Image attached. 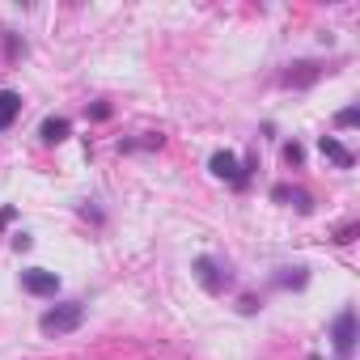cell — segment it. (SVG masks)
<instances>
[{
  "label": "cell",
  "mask_w": 360,
  "mask_h": 360,
  "mask_svg": "<svg viewBox=\"0 0 360 360\" xmlns=\"http://www.w3.org/2000/svg\"><path fill=\"white\" fill-rule=\"evenodd\" d=\"M280 272H284V276H276V280H280L284 288H305V280H309L305 267H280Z\"/></svg>",
  "instance_id": "cell-11"
},
{
  "label": "cell",
  "mask_w": 360,
  "mask_h": 360,
  "mask_svg": "<svg viewBox=\"0 0 360 360\" xmlns=\"http://www.w3.org/2000/svg\"><path fill=\"white\" fill-rule=\"evenodd\" d=\"M21 288H26L30 297H56L60 293V276L47 272V267H26L21 272Z\"/></svg>",
  "instance_id": "cell-4"
},
{
  "label": "cell",
  "mask_w": 360,
  "mask_h": 360,
  "mask_svg": "<svg viewBox=\"0 0 360 360\" xmlns=\"http://www.w3.org/2000/svg\"><path fill=\"white\" fill-rule=\"evenodd\" d=\"M17 115H21V93L0 89V132L13 128V119H17Z\"/></svg>",
  "instance_id": "cell-8"
},
{
  "label": "cell",
  "mask_w": 360,
  "mask_h": 360,
  "mask_svg": "<svg viewBox=\"0 0 360 360\" xmlns=\"http://www.w3.org/2000/svg\"><path fill=\"white\" fill-rule=\"evenodd\" d=\"M356 119H360V106H348V110H339V115H335V123H339V128H352Z\"/></svg>",
  "instance_id": "cell-12"
},
{
  "label": "cell",
  "mask_w": 360,
  "mask_h": 360,
  "mask_svg": "<svg viewBox=\"0 0 360 360\" xmlns=\"http://www.w3.org/2000/svg\"><path fill=\"white\" fill-rule=\"evenodd\" d=\"M212 174L216 178H225V182H233V187H246V178H242V161H237L229 149H221V153H212Z\"/></svg>",
  "instance_id": "cell-6"
},
{
  "label": "cell",
  "mask_w": 360,
  "mask_h": 360,
  "mask_svg": "<svg viewBox=\"0 0 360 360\" xmlns=\"http://www.w3.org/2000/svg\"><path fill=\"white\" fill-rule=\"evenodd\" d=\"M331 348H335L339 360H352V352H356V309L352 305H344L339 314H335V322H331Z\"/></svg>",
  "instance_id": "cell-2"
},
{
  "label": "cell",
  "mask_w": 360,
  "mask_h": 360,
  "mask_svg": "<svg viewBox=\"0 0 360 360\" xmlns=\"http://www.w3.org/2000/svg\"><path fill=\"white\" fill-rule=\"evenodd\" d=\"M195 280L208 288V293H225V288H233V272H229V263L212 259V254H200V259H195Z\"/></svg>",
  "instance_id": "cell-3"
},
{
  "label": "cell",
  "mask_w": 360,
  "mask_h": 360,
  "mask_svg": "<svg viewBox=\"0 0 360 360\" xmlns=\"http://www.w3.org/2000/svg\"><path fill=\"white\" fill-rule=\"evenodd\" d=\"M81 322H85V301H60L51 309H43V318H38L43 335H72Z\"/></svg>",
  "instance_id": "cell-1"
},
{
  "label": "cell",
  "mask_w": 360,
  "mask_h": 360,
  "mask_svg": "<svg viewBox=\"0 0 360 360\" xmlns=\"http://www.w3.org/2000/svg\"><path fill=\"white\" fill-rule=\"evenodd\" d=\"M272 200H280V204H284V200H293L301 212H314V200H309L305 191H297V187H276V191H272Z\"/></svg>",
  "instance_id": "cell-10"
},
{
  "label": "cell",
  "mask_w": 360,
  "mask_h": 360,
  "mask_svg": "<svg viewBox=\"0 0 360 360\" xmlns=\"http://www.w3.org/2000/svg\"><path fill=\"white\" fill-rule=\"evenodd\" d=\"M68 119H60V115H47L43 119V128H38V136L47 140V144H60V140H68Z\"/></svg>",
  "instance_id": "cell-9"
},
{
  "label": "cell",
  "mask_w": 360,
  "mask_h": 360,
  "mask_svg": "<svg viewBox=\"0 0 360 360\" xmlns=\"http://www.w3.org/2000/svg\"><path fill=\"white\" fill-rule=\"evenodd\" d=\"M301 157H305V153H301V144H297V140H293V144H284V161H288V165H301Z\"/></svg>",
  "instance_id": "cell-13"
},
{
  "label": "cell",
  "mask_w": 360,
  "mask_h": 360,
  "mask_svg": "<svg viewBox=\"0 0 360 360\" xmlns=\"http://www.w3.org/2000/svg\"><path fill=\"white\" fill-rule=\"evenodd\" d=\"M13 216H17V208H0V229H5V225L13 221Z\"/></svg>",
  "instance_id": "cell-15"
},
{
  "label": "cell",
  "mask_w": 360,
  "mask_h": 360,
  "mask_svg": "<svg viewBox=\"0 0 360 360\" xmlns=\"http://www.w3.org/2000/svg\"><path fill=\"white\" fill-rule=\"evenodd\" d=\"M322 77V64H314V60H301V64H288V72L280 77V85H288V89H309Z\"/></svg>",
  "instance_id": "cell-5"
},
{
  "label": "cell",
  "mask_w": 360,
  "mask_h": 360,
  "mask_svg": "<svg viewBox=\"0 0 360 360\" xmlns=\"http://www.w3.org/2000/svg\"><path fill=\"white\" fill-rule=\"evenodd\" d=\"M318 149H322V157H331L335 165H339V170H352V161H356V157H352L335 136H322V140H318Z\"/></svg>",
  "instance_id": "cell-7"
},
{
  "label": "cell",
  "mask_w": 360,
  "mask_h": 360,
  "mask_svg": "<svg viewBox=\"0 0 360 360\" xmlns=\"http://www.w3.org/2000/svg\"><path fill=\"white\" fill-rule=\"evenodd\" d=\"M352 237H356V225H344V229H339V237H335V242H339V246H348Z\"/></svg>",
  "instance_id": "cell-14"
}]
</instances>
